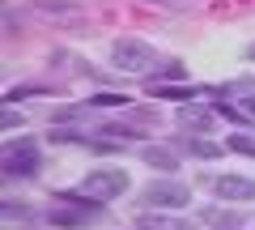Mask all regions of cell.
Segmentation results:
<instances>
[{
  "label": "cell",
  "mask_w": 255,
  "mask_h": 230,
  "mask_svg": "<svg viewBox=\"0 0 255 230\" xmlns=\"http://www.w3.org/2000/svg\"><path fill=\"white\" fill-rule=\"evenodd\" d=\"M145 162H149V166H162V171H174L170 149H162V145H149V149H145Z\"/></svg>",
  "instance_id": "7"
},
{
  "label": "cell",
  "mask_w": 255,
  "mask_h": 230,
  "mask_svg": "<svg viewBox=\"0 0 255 230\" xmlns=\"http://www.w3.org/2000/svg\"><path fill=\"white\" fill-rule=\"evenodd\" d=\"M115 68L124 73H153L157 68V51L140 38H119L115 43Z\"/></svg>",
  "instance_id": "1"
},
{
  "label": "cell",
  "mask_w": 255,
  "mask_h": 230,
  "mask_svg": "<svg viewBox=\"0 0 255 230\" xmlns=\"http://www.w3.org/2000/svg\"><path fill=\"white\" fill-rule=\"evenodd\" d=\"M85 192H94L98 201H111V196L128 192V175L124 171H90L85 175Z\"/></svg>",
  "instance_id": "3"
},
{
  "label": "cell",
  "mask_w": 255,
  "mask_h": 230,
  "mask_svg": "<svg viewBox=\"0 0 255 230\" xmlns=\"http://www.w3.org/2000/svg\"><path fill=\"white\" fill-rule=\"evenodd\" d=\"M153 94L157 98H187L191 90H183V85H153Z\"/></svg>",
  "instance_id": "9"
},
{
  "label": "cell",
  "mask_w": 255,
  "mask_h": 230,
  "mask_svg": "<svg viewBox=\"0 0 255 230\" xmlns=\"http://www.w3.org/2000/svg\"><path fill=\"white\" fill-rule=\"evenodd\" d=\"M217 196H221V201H255V179L221 175V179H217Z\"/></svg>",
  "instance_id": "4"
},
{
  "label": "cell",
  "mask_w": 255,
  "mask_h": 230,
  "mask_svg": "<svg viewBox=\"0 0 255 230\" xmlns=\"http://www.w3.org/2000/svg\"><path fill=\"white\" fill-rule=\"evenodd\" d=\"M4 171L9 175H34L38 171V145L34 141H13L4 149Z\"/></svg>",
  "instance_id": "2"
},
{
  "label": "cell",
  "mask_w": 255,
  "mask_h": 230,
  "mask_svg": "<svg viewBox=\"0 0 255 230\" xmlns=\"http://www.w3.org/2000/svg\"><path fill=\"white\" fill-rule=\"evenodd\" d=\"M145 196H149V205H170V209L187 205V188L183 184H153Z\"/></svg>",
  "instance_id": "6"
},
{
  "label": "cell",
  "mask_w": 255,
  "mask_h": 230,
  "mask_svg": "<svg viewBox=\"0 0 255 230\" xmlns=\"http://www.w3.org/2000/svg\"><path fill=\"white\" fill-rule=\"evenodd\" d=\"M243 107H247V115H255V98H247V102H243Z\"/></svg>",
  "instance_id": "14"
},
{
  "label": "cell",
  "mask_w": 255,
  "mask_h": 230,
  "mask_svg": "<svg viewBox=\"0 0 255 230\" xmlns=\"http://www.w3.org/2000/svg\"><path fill=\"white\" fill-rule=\"evenodd\" d=\"M187 124L191 128H200V132H209L213 124H209V115H204V111H196V115H187Z\"/></svg>",
  "instance_id": "11"
},
{
  "label": "cell",
  "mask_w": 255,
  "mask_h": 230,
  "mask_svg": "<svg viewBox=\"0 0 255 230\" xmlns=\"http://www.w3.org/2000/svg\"><path fill=\"white\" fill-rule=\"evenodd\" d=\"M230 149H238V154H251V158H255V141H247V137H230Z\"/></svg>",
  "instance_id": "10"
},
{
  "label": "cell",
  "mask_w": 255,
  "mask_h": 230,
  "mask_svg": "<svg viewBox=\"0 0 255 230\" xmlns=\"http://www.w3.org/2000/svg\"><path fill=\"white\" fill-rule=\"evenodd\" d=\"M51 222L55 226H85L90 222V205L85 201H64V205L51 209Z\"/></svg>",
  "instance_id": "5"
},
{
  "label": "cell",
  "mask_w": 255,
  "mask_h": 230,
  "mask_svg": "<svg viewBox=\"0 0 255 230\" xmlns=\"http://www.w3.org/2000/svg\"><path fill=\"white\" fill-rule=\"evenodd\" d=\"M140 226L145 230H183V222H174V218H140Z\"/></svg>",
  "instance_id": "8"
},
{
  "label": "cell",
  "mask_w": 255,
  "mask_h": 230,
  "mask_svg": "<svg viewBox=\"0 0 255 230\" xmlns=\"http://www.w3.org/2000/svg\"><path fill=\"white\" fill-rule=\"evenodd\" d=\"M98 102L102 107H119V102H128V98H119V94H98Z\"/></svg>",
  "instance_id": "13"
},
{
  "label": "cell",
  "mask_w": 255,
  "mask_h": 230,
  "mask_svg": "<svg viewBox=\"0 0 255 230\" xmlns=\"http://www.w3.org/2000/svg\"><path fill=\"white\" fill-rule=\"evenodd\" d=\"M191 149H196V154H200V158H217V149H213L209 141H191Z\"/></svg>",
  "instance_id": "12"
}]
</instances>
